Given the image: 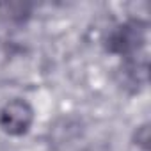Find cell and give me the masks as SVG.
I'll return each instance as SVG.
<instances>
[{"mask_svg": "<svg viewBox=\"0 0 151 151\" xmlns=\"http://www.w3.org/2000/svg\"><path fill=\"white\" fill-rule=\"evenodd\" d=\"M149 25L144 20L132 18L124 23L116 25L105 37V48L114 53L126 59L140 57L142 50L147 45V34Z\"/></svg>", "mask_w": 151, "mask_h": 151, "instance_id": "obj_1", "label": "cell"}, {"mask_svg": "<svg viewBox=\"0 0 151 151\" xmlns=\"http://www.w3.org/2000/svg\"><path fill=\"white\" fill-rule=\"evenodd\" d=\"M34 107L23 98L7 100L0 107V130L9 137L27 135L34 124Z\"/></svg>", "mask_w": 151, "mask_h": 151, "instance_id": "obj_2", "label": "cell"}, {"mask_svg": "<svg viewBox=\"0 0 151 151\" xmlns=\"http://www.w3.org/2000/svg\"><path fill=\"white\" fill-rule=\"evenodd\" d=\"M132 146L137 151H149V124H142L135 130Z\"/></svg>", "mask_w": 151, "mask_h": 151, "instance_id": "obj_3", "label": "cell"}]
</instances>
